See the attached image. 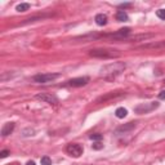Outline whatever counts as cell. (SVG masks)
Listing matches in <instances>:
<instances>
[{"mask_svg": "<svg viewBox=\"0 0 165 165\" xmlns=\"http://www.w3.org/2000/svg\"><path fill=\"white\" fill-rule=\"evenodd\" d=\"M125 67H127V65L124 62H112V63H108L102 67L99 70V75L103 76L105 79H114L125 70Z\"/></svg>", "mask_w": 165, "mask_h": 165, "instance_id": "cell-1", "label": "cell"}, {"mask_svg": "<svg viewBox=\"0 0 165 165\" xmlns=\"http://www.w3.org/2000/svg\"><path fill=\"white\" fill-rule=\"evenodd\" d=\"M89 56L90 57H94V58H114V57H118L119 53L118 50H112V49H93L89 52Z\"/></svg>", "mask_w": 165, "mask_h": 165, "instance_id": "cell-2", "label": "cell"}, {"mask_svg": "<svg viewBox=\"0 0 165 165\" xmlns=\"http://www.w3.org/2000/svg\"><path fill=\"white\" fill-rule=\"evenodd\" d=\"M61 75L60 74H39L32 77L34 82H37V84H47V82H52L57 80Z\"/></svg>", "mask_w": 165, "mask_h": 165, "instance_id": "cell-3", "label": "cell"}, {"mask_svg": "<svg viewBox=\"0 0 165 165\" xmlns=\"http://www.w3.org/2000/svg\"><path fill=\"white\" fill-rule=\"evenodd\" d=\"M157 107H159L157 102H150V103H142V105L137 106V107L134 108V111L137 114H148V112H151L152 110L157 108Z\"/></svg>", "mask_w": 165, "mask_h": 165, "instance_id": "cell-4", "label": "cell"}, {"mask_svg": "<svg viewBox=\"0 0 165 165\" xmlns=\"http://www.w3.org/2000/svg\"><path fill=\"white\" fill-rule=\"evenodd\" d=\"M35 99L45 102V103H49V105H54V106L58 105V98L52 93H39L35 95Z\"/></svg>", "mask_w": 165, "mask_h": 165, "instance_id": "cell-5", "label": "cell"}, {"mask_svg": "<svg viewBox=\"0 0 165 165\" xmlns=\"http://www.w3.org/2000/svg\"><path fill=\"white\" fill-rule=\"evenodd\" d=\"M66 151L72 157H80L82 155V147L79 143H70V144H67Z\"/></svg>", "mask_w": 165, "mask_h": 165, "instance_id": "cell-6", "label": "cell"}, {"mask_svg": "<svg viewBox=\"0 0 165 165\" xmlns=\"http://www.w3.org/2000/svg\"><path fill=\"white\" fill-rule=\"evenodd\" d=\"M89 82V77L88 76H81V77H75V79H71L70 81H67V85L74 86V88H80V86H84Z\"/></svg>", "mask_w": 165, "mask_h": 165, "instance_id": "cell-7", "label": "cell"}, {"mask_svg": "<svg viewBox=\"0 0 165 165\" xmlns=\"http://www.w3.org/2000/svg\"><path fill=\"white\" fill-rule=\"evenodd\" d=\"M165 48V40L161 41H152V43H147V44L139 45L138 49H152V50H157V49H164Z\"/></svg>", "mask_w": 165, "mask_h": 165, "instance_id": "cell-8", "label": "cell"}, {"mask_svg": "<svg viewBox=\"0 0 165 165\" xmlns=\"http://www.w3.org/2000/svg\"><path fill=\"white\" fill-rule=\"evenodd\" d=\"M121 95H124V92H110V93L99 97V98L97 99L95 103H105V102H107V101L119 98V97H121Z\"/></svg>", "mask_w": 165, "mask_h": 165, "instance_id": "cell-9", "label": "cell"}, {"mask_svg": "<svg viewBox=\"0 0 165 165\" xmlns=\"http://www.w3.org/2000/svg\"><path fill=\"white\" fill-rule=\"evenodd\" d=\"M129 34H130V28L129 27H125V28H120L119 31H116L114 34H110V37H112V39H120V40H125L128 36H129Z\"/></svg>", "mask_w": 165, "mask_h": 165, "instance_id": "cell-10", "label": "cell"}, {"mask_svg": "<svg viewBox=\"0 0 165 165\" xmlns=\"http://www.w3.org/2000/svg\"><path fill=\"white\" fill-rule=\"evenodd\" d=\"M13 130H14V124H13V123L4 124V127L2 128V135H3V137H7V135L11 134Z\"/></svg>", "mask_w": 165, "mask_h": 165, "instance_id": "cell-11", "label": "cell"}, {"mask_svg": "<svg viewBox=\"0 0 165 165\" xmlns=\"http://www.w3.org/2000/svg\"><path fill=\"white\" fill-rule=\"evenodd\" d=\"M134 128H135V123H128V124L121 125L120 128H118L116 133H125V132H129V130H132Z\"/></svg>", "mask_w": 165, "mask_h": 165, "instance_id": "cell-12", "label": "cell"}, {"mask_svg": "<svg viewBox=\"0 0 165 165\" xmlns=\"http://www.w3.org/2000/svg\"><path fill=\"white\" fill-rule=\"evenodd\" d=\"M94 21H95V23L98 26H105L106 23H107V16L106 14H97L95 16V18H94Z\"/></svg>", "mask_w": 165, "mask_h": 165, "instance_id": "cell-13", "label": "cell"}, {"mask_svg": "<svg viewBox=\"0 0 165 165\" xmlns=\"http://www.w3.org/2000/svg\"><path fill=\"white\" fill-rule=\"evenodd\" d=\"M116 19H118L119 22H127L129 19V17L124 11H119L118 13H116Z\"/></svg>", "mask_w": 165, "mask_h": 165, "instance_id": "cell-14", "label": "cell"}, {"mask_svg": "<svg viewBox=\"0 0 165 165\" xmlns=\"http://www.w3.org/2000/svg\"><path fill=\"white\" fill-rule=\"evenodd\" d=\"M115 115H116V118H118V119H124L125 116L128 115V111H127V108H124V107H119L118 110L115 111Z\"/></svg>", "mask_w": 165, "mask_h": 165, "instance_id": "cell-15", "label": "cell"}, {"mask_svg": "<svg viewBox=\"0 0 165 165\" xmlns=\"http://www.w3.org/2000/svg\"><path fill=\"white\" fill-rule=\"evenodd\" d=\"M28 8H30V4L28 3H21L16 7V11L17 12H26V11H28Z\"/></svg>", "mask_w": 165, "mask_h": 165, "instance_id": "cell-16", "label": "cell"}, {"mask_svg": "<svg viewBox=\"0 0 165 165\" xmlns=\"http://www.w3.org/2000/svg\"><path fill=\"white\" fill-rule=\"evenodd\" d=\"M40 163H41V165H52V160L48 156H43L41 160H40Z\"/></svg>", "mask_w": 165, "mask_h": 165, "instance_id": "cell-17", "label": "cell"}, {"mask_svg": "<svg viewBox=\"0 0 165 165\" xmlns=\"http://www.w3.org/2000/svg\"><path fill=\"white\" fill-rule=\"evenodd\" d=\"M156 16L160 19H164L165 21V9H159V11H156Z\"/></svg>", "mask_w": 165, "mask_h": 165, "instance_id": "cell-18", "label": "cell"}, {"mask_svg": "<svg viewBox=\"0 0 165 165\" xmlns=\"http://www.w3.org/2000/svg\"><path fill=\"white\" fill-rule=\"evenodd\" d=\"M89 138L92 141H101L102 138H103V135H102V134H92Z\"/></svg>", "mask_w": 165, "mask_h": 165, "instance_id": "cell-19", "label": "cell"}, {"mask_svg": "<svg viewBox=\"0 0 165 165\" xmlns=\"http://www.w3.org/2000/svg\"><path fill=\"white\" fill-rule=\"evenodd\" d=\"M92 147H93V150H102V148H103V144H102L101 142H97Z\"/></svg>", "mask_w": 165, "mask_h": 165, "instance_id": "cell-20", "label": "cell"}, {"mask_svg": "<svg viewBox=\"0 0 165 165\" xmlns=\"http://www.w3.org/2000/svg\"><path fill=\"white\" fill-rule=\"evenodd\" d=\"M8 155H9V151H8V150H4V151L0 152V157H2V159H5Z\"/></svg>", "mask_w": 165, "mask_h": 165, "instance_id": "cell-21", "label": "cell"}, {"mask_svg": "<svg viewBox=\"0 0 165 165\" xmlns=\"http://www.w3.org/2000/svg\"><path fill=\"white\" fill-rule=\"evenodd\" d=\"M159 98L160 99H165V90L160 92V93H159Z\"/></svg>", "mask_w": 165, "mask_h": 165, "instance_id": "cell-22", "label": "cell"}, {"mask_svg": "<svg viewBox=\"0 0 165 165\" xmlns=\"http://www.w3.org/2000/svg\"><path fill=\"white\" fill-rule=\"evenodd\" d=\"M129 5H130V4H121L120 8H127V7H129Z\"/></svg>", "mask_w": 165, "mask_h": 165, "instance_id": "cell-23", "label": "cell"}, {"mask_svg": "<svg viewBox=\"0 0 165 165\" xmlns=\"http://www.w3.org/2000/svg\"><path fill=\"white\" fill-rule=\"evenodd\" d=\"M26 165H36V164H35V161H27Z\"/></svg>", "mask_w": 165, "mask_h": 165, "instance_id": "cell-24", "label": "cell"}]
</instances>
